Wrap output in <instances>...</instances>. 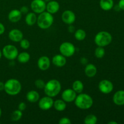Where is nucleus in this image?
Here are the masks:
<instances>
[{"label": "nucleus", "mask_w": 124, "mask_h": 124, "mask_svg": "<svg viewBox=\"0 0 124 124\" xmlns=\"http://www.w3.org/2000/svg\"><path fill=\"white\" fill-rule=\"evenodd\" d=\"M113 102L116 105L121 106L124 105V90H119L116 92L113 97Z\"/></svg>", "instance_id": "f3484780"}, {"label": "nucleus", "mask_w": 124, "mask_h": 124, "mask_svg": "<svg viewBox=\"0 0 124 124\" xmlns=\"http://www.w3.org/2000/svg\"><path fill=\"white\" fill-rule=\"evenodd\" d=\"M101 8L105 11H108L113 7V0H101L99 2Z\"/></svg>", "instance_id": "412c9836"}, {"label": "nucleus", "mask_w": 124, "mask_h": 124, "mask_svg": "<svg viewBox=\"0 0 124 124\" xmlns=\"http://www.w3.org/2000/svg\"><path fill=\"white\" fill-rule=\"evenodd\" d=\"M20 46L24 50L28 49L30 47V42L26 39H22L20 41Z\"/></svg>", "instance_id": "c756f323"}, {"label": "nucleus", "mask_w": 124, "mask_h": 124, "mask_svg": "<svg viewBox=\"0 0 124 124\" xmlns=\"http://www.w3.org/2000/svg\"><path fill=\"white\" fill-rule=\"evenodd\" d=\"M44 1H50V0H44Z\"/></svg>", "instance_id": "79ce46f5"}, {"label": "nucleus", "mask_w": 124, "mask_h": 124, "mask_svg": "<svg viewBox=\"0 0 124 124\" xmlns=\"http://www.w3.org/2000/svg\"><path fill=\"white\" fill-rule=\"evenodd\" d=\"M2 52H1V50H0V59H1V56H2Z\"/></svg>", "instance_id": "ea45409f"}, {"label": "nucleus", "mask_w": 124, "mask_h": 124, "mask_svg": "<svg viewBox=\"0 0 124 124\" xmlns=\"http://www.w3.org/2000/svg\"><path fill=\"white\" fill-rule=\"evenodd\" d=\"M75 38L78 41H83L86 38V32L83 29H78L75 31Z\"/></svg>", "instance_id": "a878e982"}, {"label": "nucleus", "mask_w": 124, "mask_h": 124, "mask_svg": "<svg viewBox=\"0 0 124 124\" xmlns=\"http://www.w3.org/2000/svg\"><path fill=\"white\" fill-rule=\"evenodd\" d=\"M25 23L28 25H34L35 23L37 21V16H36L35 13H29L27 14L26 16H25Z\"/></svg>", "instance_id": "5701e85b"}, {"label": "nucleus", "mask_w": 124, "mask_h": 124, "mask_svg": "<svg viewBox=\"0 0 124 124\" xmlns=\"http://www.w3.org/2000/svg\"><path fill=\"white\" fill-rule=\"evenodd\" d=\"M26 99L30 102H36L38 101L39 99V94L38 92L35 90L29 91L26 94Z\"/></svg>", "instance_id": "aec40b11"}, {"label": "nucleus", "mask_w": 124, "mask_h": 124, "mask_svg": "<svg viewBox=\"0 0 124 124\" xmlns=\"http://www.w3.org/2000/svg\"><path fill=\"white\" fill-rule=\"evenodd\" d=\"M71 123V121H70V119H69L68 117H62L59 121V124H70Z\"/></svg>", "instance_id": "2f4dec72"}, {"label": "nucleus", "mask_w": 124, "mask_h": 124, "mask_svg": "<svg viewBox=\"0 0 124 124\" xmlns=\"http://www.w3.org/2000/svg\"><path fill=\"white\" fill-rule=\"evenodd\" d=\"M1 113H2V111H1V108H0V117H1Z\"/></svg>", "instance_id": "a19ab883"}, {"label": "nucleus", "mask_w": 124, "mask_h": 124, "mask_svg": "<svg viewBox=\"0 0 124 124\" xmlns=\"http://www.w3.org/2000/svg\"><path fill=\"white\" fill-rule=\"evenodd\" d=\"M75 51L76 48L71 42H64L62 43L59 47V52L61 54L64 56L65 58L72 56L75 54Z\"/></svg>", "instance_id": "423d86ee"}, {"label": "nucleus", "mask_w": 124, "mask_h": 124, "mask_svg": "<svg viewBox=\"0 0 124 124\" xmlns=\"http://www.w3.org/2000/svg\"><path fill=\"white\" fill-rule=\"evenodd\" d=\"M72 89L76 92V93H82L84 90V84L82 82L79 80H76L73 83Z\"/></svg>", "instance_id": "b1692460"}, {"label": "nucleus", "mask_w": 124, "mask_h": 124, "mask_svg": "<svg viewBox=\"0 0 124 124\" xmlns=\"http://www.w3.org/2000/svg\"><path fill=\"white\" fill-rule=\"evenodd\" d=\"M4 31H5L4 25L2 23H0V35H2V34L4 33Z\"/></svg>", "instance_id": "c9c22d12"}, {"label": "nucleus", "mask_w": 124, "mask_h": 124, "mask_svg": "<svg viewBox=\"0 0 124 124\" xmlns=\"http://www.w3.org/2000/svg\"><path fill=\"white\" fill-rule=\"evenodd\" d=\"M22 17V13L19 10L13 9L10 12L8 15V20L13 23H17L21 19Z\"/></svg>", "instance_id": "dca6fc26"}, {"label": "nucleus", "mask_w": 124, "mask_h": 124, "mask_svg": "<svg viewBox=\"0 0 124 124\" xmlns=\"http://www.w3.org/2000/svg\"><path fill=\"white\" fill-rule=\"evenodd\" d=\"M23 113L19 110H16L13 111L11 115V119L13 121H18L21 119Z\"/></svg>", "instance_id": "cd10ccee"}, {"label": "nucleus", "mask_w": 124, "mask_h": 124, "mask_svg": "<svg viewBox=\"0 0 124 124\" xmlns=\"http://www.w3.org/2000/svg\"><path fill=\"white\" fill-rule=\"evenodd\" d=\"M85 74L88 78H93L97 73V68L94 64H89L86 65L84 70Z\"/></svg>", "instance_id": "6ab92c4d"}, {"label": "nucleus", "mask_w": 124, "mask_h": 124, "mask_svg": "<svg viewBox=\"0 0 124 124\" xmlns=\"http://www.w3.org/2000/svg\"><path fill=\"white\" fill-rule=\"evenodd\" d=\"M62 20L65 24H72L76 20V15L71 10H65L62 14Z\"/></svg>", "instance_id": "9b49d317"}, {"label": "nucleus", "mask_w": 124, "mask_h": 124, "mask_svg": "<svg viewBox=\"0 0 124 124\" xmlns=\"http://www.w3.org/2000/svg\"><path fill=\"white\" fill-rule=\"evenodd\" d=\"M69 31L70 33H73L75 31V27L73 25H72L71 24H70V26L69 27Z\"/></svg>", "instance_id": "e433bc0d"}, {"label": "nucleus", "mask_w": 124, "mask_h": 124, "mask_svg": "<svg viewBox=\"0 0 124 124\" xmlns=\"http://www.w3.org/2000/svg\"><path fill=\"white\" fill-rule=\"evenodd\" d=\"M53 102H54V101H53L52 98L47 96L41 98L39 101V107L40 109L44 110V111L48 110L53 106Z\"/></svg>", "instance_id": "9d476101"}, {"label": "nucleus", "mask_w": 124, "mask_h": 124, "mask_svg": "<svg viewBox=\"0 0 124 124\" xmlns=\"http://www.w3.org/2000/svg\"><path fill=\"white\" fill-rule=\"evenodd\" d=\"M26 108H27L26 104H25V102H23L19 103V105H18V110H19L21 111H24V110L26 109Z\"/></svg>", "instance_id": "473e14b6"}, {"label": "nucleus", "mask_w": 124, "mask_h": 124, "mask_svg": "<svg viewBox=\"0 0 124 124\" xmlns=\"http://www.w3.org/2000/svg\"><path fill=\"white\" fill-rule=\"evenodd\" d=\"M53 107L56 111H63L65 110L67 105L65 102L62 99H58L53 102Z\"/></svg>", "instance_id": "4be33fe9"}, {"label": "nucleus", "mask_w": 124, "mask_h": 124, "mask_svg": "<svg viewBox=\"0 0 124 124\" xmlns=\"http://www.w3.org/2000/svg\"><path fill=\"white\" fill-rule=\"evenodd\" d=\"M112 41L111 35L108 31H101L96 34L94 38V42L99 47H105Z\"/></svg>", "instance_id": "39448f33"}, {"label": "nucleus", "mask_w": 124, "mask_h": 124, "mask_svg": "<svg viewBox=\"0 0 124 124\" xmlns=\"http://www.w3.org/2000/svg\"><path fill=\"white\" fill-rule=\"evenodd\" d=\"M44 89L46 95L53 98L60 93L61 90V84L57 79H51L46 84Z\"/></svg>", "instance_id": "f257e3e1"}, {"label": "nucleus", "mask_w": 124, "mask_h": 124, "mask_svg": "<svg viewBox=\"0 0 124 124\" xmlns=\"http://www.w3.org/2000/svg\"><path fill=\"white\" fill-rule=\"evenodd\" d=\"M35 86H36V88H39V89H42V88H44L46 83H45L44 81L43 80L37 79L35 81Z\"/></svg>", "instance_id": "7c9ffc66"}, {"label": "nucleus", "mask_w": 124, "mask_h": 124, "mask_svg": "<svg viewBox=\"0 0 124 124\" xmlns=\"http://www.w3.org/2000/svg\"><path fill=\"white\" fill-rule=\"evenodd\" d=\"M53 16L48 12H43L40 13L37 18L38 25L41 29H47L52 26L53 23Z\"/></svg>", "instance_id": "20e7f679"}, {"label": "nucleus", "mask_w": 124, "mask_h": 124, "mask_svg": "<svg viewBox=\"0 0 124 124\" xmlns=\"http://www.w3.org/2000/svg\"><path fill=\"white\" fill-rule=\"evenodd\" d=\"M118 6L119 7L120 9L124 10V0H120L119 2Z\"/></svg>", "instance_id": "f704fd0d"}, {"label": "nucleus", "mask_w": 124, "mask_h": 124, "mask_svg": "<svg viewBox=\"0 0 124 124\" xmlns=\"http://www.w3.org/2000/svg\"><path fill=\"white\" fill-rule=\"evenodd\" d=\"M19 10L21 12L22 14L23 13V14H26V13H27L28 11H29V8H28V7L27 6H23V7H22L21 8V9Z\"/></svg>", "instance_id": "72a5a7b5"}, {"label": "nucleus", "mask_w": 124, "mask_h": 124, "mask_svg": "<svg viewBox=\"0 0 124 124\" xmlns=\"http://www.w3.org/2000/svg\"><path fill=\"white\" fill-rule=\"evenodd\" d=\"M52 62L58 67H62L66 64V58L62 54H56L52 59Z\"/></svg>", "instance_id": "2eb2a0df"}, {"label": "nucleus", "mask_w": 124, "mask_h": 124, "mask_svg": "<svg viewBox=\"0 0 124 124\" xmlns=\"http://www.w3.org/2000/svg\"><path fill=\"white\" fill-rule=\"evenodd\" d=\"M30 7L34 13L40 14L46 9V1L44 0H33Z\"/></svg>", "instance_id": "6e6552de"}, {"label": "nucleus", "mask_w": 124, "mask_h": 124, "mask_svg": "<svg viewBox=\"0 0 124 124\" xmlns=\"http://www.w3.org/2000/svg\"><path fill=\"white\" fill-rule=\"evenodd\" d=\"M99 91L104 94H109L113 90V84L107 79L102 80L98 85Z\"/></svg>", "instance_id": "1a4fd4ad"}, {"label": "nucleus", "mask_w": 124, "mask_h": 124, "mask_svg": "<svg viewBox=\"0 0 124 124\" xmlns=\"http://www.w3.org/2000/svg\"><path fill=\"white\" fill-rule=\"evenodd\" d=\"M50 66V60L46 56H43L39 58L38 61V67L40 70L45 71Z\"/></svg>", "instance_id": "ddd939ff"}, {"label": "nucleus", "mask_w": 124, "mask_h": 124, "mask_svg": "<svg viewBox=\"0 0 124 124\" xmlns=\"http://www.w3.org/2000/svg\"><path fill=\"white\" fill-rule=\"evenodd\" d=\"M105 49L103 47H99L98 46L94 51V55L97 58H102L105 55Z\"/></svg>", "instance_id": "c85d7f7f"}, {"label": "nucleus", "mask_w": 124, "mask_h": 124, "mask_svg": "<svg viewBox=\"0 0 124 124\" xmlns=\"http://www.w3.org/2000/svg\"><path fill=\"white\" fill-rule=\"evenodd\" d=\"M85 124H95L98 122V118L94 115H88L84 119Z\"/></svg>", "instance_id": "bb28decb"}, {"label": "nucleus", "mask_w": 124, "mask_h": 124, "mask_svg": "<svg viewBox=\"0 0 124 124\" xmlns=\"http://www.w3.org/2000/svg\"><path fill=\"white\" fill-rule=\"evenodd\" d=\"M109 124H117V122H114V121H111V122H108Z\"/></svg>", "instance_id": "58836bf2"}, {"label": "nucleus", "mask_w": 124, "mask_h": 124, "mask_svg": "<svg viewBox=\"0 0 124 124\" xmlns=\"http://www.w3.org/2000/svg\"><path fill=\"white\" fill-rule=\"evenodd\" d=\"M2 53L4 56L9 60H13L17 58L18 55V50L15 46L11 44L6 45L2 48Z\"/></svg>", "instance_id": "0eeeda50"}, {"label": "nucleus", "mask_w": 124, "mask_h": 124, "mask_svg": "<svg viewBox=\"0 0 124 124\" xmlns=\"http://www.w3.org/2000/svg\"><path fill=\"white\" fill-rule=\"evenodd\" d=\"M30 56L29 53L27 52H22V53L18 54L17 56L18 61L22 64H25V63L28 62L30 60Z\"/></svg>", "instance_id": "393cba45"}, {"label": "nucleus", "mask_w": 124, "mask_h": 124, "mask_svg": "<svg viewBox=\"0 0 124 124\" xmlns=\"http://www.w3.org/2000/svg\"><path fill=\"white\" fill-rule=\"evenodd\" d=\"M59 3L56 1H48V3L46 4V10L48 13L51 14H55L59 10Z\"/></svg>", "instance_id": "a211bd4d"}, {"label": "nucleus", "mask_w": 124, "mask_h": 124, "mask_svg": "<svg viewBox=\"0 0 124 124\" xmlns=\"http://www.w3.org/2000/svg\"><path fill=\"white\" fill-rule=\"evenodd\" d=\"M21 90V84L18 79H10L4 84V91L10 96H15Z\"/></svg>", "instance_id": "7ed1b4c3"}, {"label": "nucleus", "mask_w": 124, "mask_h": 124, "mask_svg": "<svg viewBox=\"0 0 124 124\" xmlns=\"http://www.w3.org/2000/svg\"><path fill=\"white\" fill-rule=\"evenodd\" d=\"M61 97L65 102H71L75 101L76 98V93L73 89L68 88L62 92Z\"/></svg>", "instance_id": "f8f14e48"}, {"label": "nucleus", "mask_w": 124, "mask_h": 124, "mask_svg": "<svg viewBox=\"0 0 124 124\" xmlns=\"http://www.w3.org/2000/svg\"><path fill=\"white\" fill-rule=\"evenodd\" d=\"M75 105L81 110H87L92 107L93 100L92 97L86 93H79L75 100Z\"/></svg>", "instance_id": "f03ea898"}, {"label": "nucleus", "mask_w": 124, "mask_h": 124, "mask_svg": "<svg viewBox=\"0 0 124 124\" xmlns=\"http://www.w3.org/2000/svg\"><path fill=\"white\" fill-rule=\"evenodd\" d=\"M8 38L13 42H20L21 40L23 38V33L18 29H13L8 33Z\"/></svg>", "instance_id": "4468645a"}, {"label": "nucleus", "mask_w": 124, "mask_h": 124, "mask_svg": "<svg viewBox=\"0 0 124 124\" xmlns=\"http://www.w3.org/2000/svg\"><path fill=\"white\" fill-rule=\"evenodd\" d=\"M4 90V84L0 81V92Z\"/></svg>", "instance_id": "4c0bfd02"}]
</instances>
